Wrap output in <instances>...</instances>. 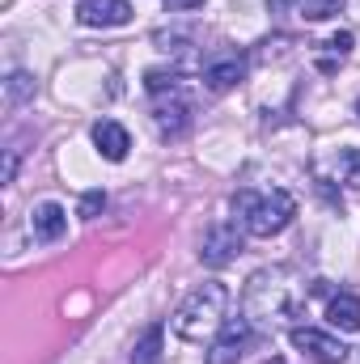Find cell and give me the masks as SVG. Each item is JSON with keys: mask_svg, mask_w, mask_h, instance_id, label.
Here are the masks:
<instances>
[{"mask_svg": "<svg viewBox=\"0 0 360 364\" xmlns=\"http://www.w3.org/2000/svg\"><path fill=\"white\" fill-rule=\"evenodd\" d=\"M288 339H292V348H297L301 356H309V360H318V364H344L348 360L344 339L331 335V331H318V326H292Z\"/></svg>", "mask_w": 360, "mask_h": 364, "instance_id": "obj_5", "label": "cell"}, {"mask_svg": "<svg viewBox=\"0 0 360 364\" xmlns=\"http://www.w3.org/2000/svg\"><path fill=\"white\" fill-rule=\"evenodd\" d=\"M242 255V233H238V225L233 220H221V225H212L208 233H203V242H199V263L203 267H229L233 259Z\"/></svg>", "mask_w": 360, "mask_h": 364, "instance_id": "obj_6", "label": "cell"}, {"mask_svg": "<svg viewBox=\"0 0 360 364\" xmlns=\"http://www.w3.org/2000/svg\"><path fill=\"white\" fill-rule=\"evenodd\" d=\"M233 216L250 237H275V233H284L292 225L297 199L288 191H280V186H271V191H238L233 195Z\"/></svg>", "mask_w": 360, "mask_h": 364, "instance_id": "obj_3", "label": "cell"}, {"mask_svg": "<svg viewBox=\"0 0 360 364\" xmlns=\"http://www.w3.org/2000/svg\"><path fill=\"white\" fill-rule=\"evenodd\" d=\"M102 208H106V195H102V191H85V195H81V208H77V216L93 220V216H97Z\"/></svg>", "mask_w": 360, "mask_h": 364, "instance_id": "obj_19", "label": "cell"}, {"mask_svg": "<svg viewBox=\"0 0 360 364\" xmlns=\"http://www.w3.org/2000/svg\"><path fill=\"white\" fill-rule=\"evenodd\" d=\"M255 343V326L246 314L238 318H225V326L208 339V364H238L246 356V348Z\"/></svg>", "mask_w": 360, "mask_h": 364, "instance_id": "obj_4", "label": "cell"}, {"mask_svg": "<svg viewBox=\"0 0 360 364\" xmlns=\"http://www.w3.org/2000/svg\"><path fill=\"white\" fill-rule=\"evenodd\" d=\"M77 21L90 26V30L127 26V21H132V4H127V0H81V4H77Z\"/></svg>", "mask_w": 360, "mask_h": 364, "instance_id": "obj_7", "label": "cell"}, {"mask_svg": "<svg viewBox=\"0 0 360 364\" xmlns=\"http://www.w3.org/2000/svg\"><path fill=\"white\" fill-rule=\"evenodd\" d=\"M166 4H170L174 13H191V9H199L203 0H166Z\"/></svg>", "mask_w": 360, "mask_h": 364, "instance_id": "obj_21", "label": "cell"}, {"mask_svg": "<svg viewBox=\"0 0 360 364\" xmlns=\"http://www.w3.org/2000/svg\"><path fill=\"white\" fill-rule=\"evenodd\" d=\"M305 309V284L292 267H263L246 279V292H242V314L250 318L255 331H275L292 318H301Z\"/></svg>", "mask_w": 360, "mask_h": 364, "instance_id": "obj_1", "label": "cell"}, {"mask_svg": "<svg viewBox=\"0 0 360 364\" xmlns=\"http://www.w3.org/2000/svg\"><path fill=\"white\" fill-rule=\"evenodd\" d=\"M93 144H97V153H102L106 161H123V157H127V149H132V136H127V127H123V123L102 119V123L93 127Z\"/></svg>", "mask_w": 360, "mask_h": 364, "instance_id": "obj_10", "label": "cell"}, {"mask_svg": "<svg viewBox=\"0 0 360 364\" xmlns=\"http://www.w3.org/2000/svg\"><path fill=\"white\" fill-rule=\"evenodd\" d=\"M344 4H348V0H301L297 13H301L305 21H327V17L344 13Z\"/></svg>", "mask_w": 360, "mask_h": 364, "instance_id": "obj_15", "label": "cell"}, {"mask_svg": "<svg viewBox=\"0 0 360 364\" xmlns=\"http://www.w3.org/2000/svg\"><path fill=\"white\" fill-rule=\"evenodd\" d=\"M352 47H356V38H352L348 30H339V34H331V38L322 43V60H318V64H322V73H331L335 64H344V60L352 55Z\"/></svg>", "mask_w": 360, "mask_h": 364, "instance_id": "obj_14", "label": "cell"}, {"mask_svg": "<svg viewBox=\"0 0 360 364\" xmlns=\"http://www.w3.org/2000/svg\"><path fill=\"white\" fill-rule=\"evenodd\" d=\"M144 85H149V93H166L179 85V73H162V68H153V73H144Z\"/></svg>", "mask_w": 360, "mask_h": 364, "instance_id": "obj_18", "label": "cell"}, {"mask_svg": "<svg viewBox=\"0 0 360 364\" xmlns=\"http://www.w3.org/2000/svg\"><path fill=\"white\" fill-rule=\"evenodd\" d=\"M162 348H166V326L153 322V326L136 339V348H132V364H162Z\"/></svg>", "mask_w": 360, "mask_h": 364, "instance_id": "obj_13", "label": "cell"}, {"mask_svg": "<svg viewBox=\"0 0 360 364\" xmlns=\"http://www.w3.org/2000/svg\"><path fill=\"white\" fill-rule=\"evenodd\" d=\"M356 119H360V102H356Z\"/></svg>", "mask_w": 360, "mask_h": 364, "instance_id": "obj_22", "label": "cell"}, {"mask_svg": "<svg viewBox=\"0 0 360 364\" xmlns=\"http://www.w3.org/2000/svg\"><path fill=\"white\" fill-rule=\"evenodd\" d=\"M153 123H157L162 136H179L182 127L191 123V106H186L182 97H162V102L153 106Z\"/></svg>", "mask_w": 360, "mask_h": 364, "instance_id": "obj_12", "label": "cell"}, {"mask_svg": "<svg viewBox=\"0 0 360 364\" xmlns=\"http://www.w3.org/2000/svg\"><path fill=\"white\" fill-rule=\"evenodd\" d=\"M339 170H344V182L360 191V149H344L339 153Z\"/></svg>", "mask_w": 360, "mask_h": 364, "instance_id": "obj_17", "label": "cell"}, {"mask_svg": "<svg viewBox=\"0 0 360 364\" xmlns=\"http://www.w3.org/2000/svg\"><path fill=\"white\" fill-rule=\"evenodd\" d=\"M229 309V288L221 279H203L199 288H191L182 296V305L174 309V335L186 343H203L225 326Z\"/></svg>", "mask_w": 360, "mask_h": 364, "instance_id": "obj_2", "label": "cell"}, {"mask_svg": "<svg viewBox=\"0 0 360 364\" xmlns=\"http://www.w3.org/2000/svg\"><path fill=\"white\" fill-rule=\"evenodd\" d=\"M238 81H246V60L242 55H216V60H208L203 64V85L208 90H216V93H225V90H233Z\"/></svg>", "mask_w": 360, "mask_h": 364, "instance_id": "obj_8", "label": "cell"}, {"mask_svg": "<svg viewBox=\"0 0 360 364\" xmlns=\"http://www.w3.org/2000/svg\"><path fill=\"white\" fill-rule=\"evenodd\" d=\"M30 233L38 237V242H60L64 233H68V212L60 208V203H38L34 212H30Z\"/></svg>", "mask_w": 360, "mask_h": 364, "instance_id": "obj_9", "label": "cell"}, {"mask_svg": "<svg viewBox=\"0 0 360 364\" xmlns=\"http://www.w3.org/2000/svg\"><path fill=\"white\" fill-rule=\"evenodd\" d=\"M26 97H34V77H30V73H13V77L4 81V102H9V106H21Z\"/></svg>", "mask_w": 360, "mask_h": 364, "instance_id": "obj_16", "label": "cell"}, {"mask_svg": "<svg viewBox=\"0 0 360 364\" xmlns=\"http://www.w3.org/2000/svg\"><path fill=\"white\" fill-rule=\"evenodd\" d=\"M327 322L344 335H356L360 331V296L356 292H335L327 301Z\"/></svg>", "mask_w": 360, "mask_h": 364, "instance_id": "obj_11", "label": "cell"}, {"mask_svg": "<svg viewBox=\"0 0 360 364\" xmlns=\"http://www.w3.org/2000/svg\"><path fill=\"white\" fill-rule=\"evenodd\" d=\"M13 178H17V149L4 153V182H13Z\"/></svg>", "mask_w": 360, "mask_h": 364, "instance_id": "obj_20", "label": "cell"}]
</instances>
